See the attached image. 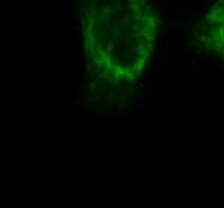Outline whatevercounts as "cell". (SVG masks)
<instances>
[{
    "label": "cell",
    "instance_id": "1",
    "mask_svg": "<svg viewBox=\"0 0 224 208\" xmlns=\"http://www.w3.org/2000/svg\"><path fill=\"white\" fill-rule=\"evenodd\" d=\"M200 40L208 51L224 58V0H216L203 16Z\"/></svg>",
    "mask_w": 224,
    "mask_h": 208
}]
</instances>
